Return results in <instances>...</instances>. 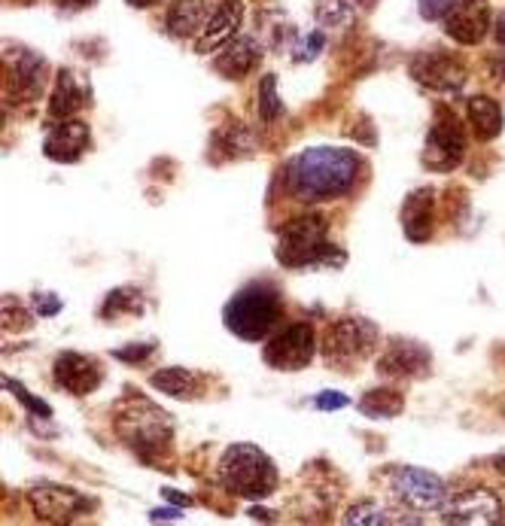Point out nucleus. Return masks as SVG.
Masks as SVG:
<instances>
[{"label":"nucleus","mask_w":505,"mask_h":526,"mask_svg":"<svg viewBox=\"0 0 505 526\" xmlns=\"http://www.w3.org/2000/svg\"><path fill=\"white\" fill-rule=\"evenodd\" d=\"M280 295L268 283L244 286L223 311L226 326L244 341H262L280 320Z\"/></svg>","instance_id":"nucleus-3"},{"label":"nucleus","mask_w":505,"mask_h":526,"mask_svg":"<svg viewBox=\"0 0 505 526\" xmlns=\"http://www.w3.org/2000/svg\"><path fill=\"white\" fill-rule=\"evenodd\" d=\"M4 326L7 329H25V326H31L28 311L16 302V298H7V302H4Z\"/></svg>","instance_id":"nucleus-32"},{"label":"nucleus","mask_w":505,"mask_h":526,"mask_svg":"<svg viewBox=\"0 0 505 526\" xmlns=\"http://www.w3.org/2000/svg\"><path fill=\"white\" fill-rule=\"evenodd\" d=\"M220 140L226 146V159H241L253 153V134L244 125H229L226 131H220Z\"/></svg>","instance_id":"nucleus-28"},{"label":"nucleus","mask_w":505,"mask_h":526,"mask_svg":"<svg viewBox=\"0 0 505 526\" xmlns=\"http://www.w3.org/2000/svg\"><path fill=\"white\" fill-rule=\"evenodd\" d=\"M7 92L13 104H31L40 98L43 83H46V61L31 52V49H16L7 52Z\"/></svg>","instance_id":"nucleus-11"},{"label":"nucleus","mask_w":505,"mask_h":526,"mask_svg":"<svg viewBox=\"0 0 505 526\" xmlns=\"http://www.w3.org/2000/svg\"><path fill=\"white\" fill-rule=\"evenodd\" d=\"M378 338V329L375 323L363 320V317H347V320H338L326 338H323V353L326 359H335V362H347V359H356L372 350Z\"/></svg>","instance_id":"nucleus-9"},{"label":"nucleus","mask_w":505,"mask_h":526,"mask_svg":"<svg viewBox=\"0 0 505 526\" xmlns=\"http://www.w3.org/2000/svg\"><path fill=\"white\" fill-rule=\"evenodd\" d=\"M116 311H143V295L137 289H116L107 295V305H104V317H116Z\"/></svg>","instance_id":"nucleus-30"},{"label":"nucleus","mask_w":505,"mask_h":526,"mask_svg":"<svg viewBox=\"0 0 505 526\" xmlns=\"http://www.w3.org/2000/svg\"><path fill=\"white\" fill-rule=\"evenodd\" d=\"M153 350H156V344H134V347H119V350H113V356L122 359V362H143L147 356H153Z\"/></svg>","instance_id":"nucleus-33"},{"label":"nucleus","mask_w":505,"mask_h":526,"mask_svg":"<svg viewBox=\"0 0 505 526\" xmlns=\"http://www.w3.org/2000/svg\"><path fill=\"white\" fill-rule=\"evenodd\" d=\"M89 104V86L80 73L74 70H61L55 89H52V101H49V116L55 119H70L77 116V110H83Z\"/></svg>","instance_id":"nucleus-20"},{"label":"nucleus","mask_w":505,"mask_h":526,"mask_svg":"<svg viewBox=\"0 0 505 526\" xmlns=\"http://www.w3.org/2000/svg\"><path fill=\"white\" fill-rule=\"evenodd\" d=\"M280 113H283V104L277 98V77H274V73H268V77H262V86H259V116L265 122H271Z\"/></svg>","instance_id":"nucleus-29"},{"label":"nucleus","mask_w":505,"mask_h":526,"mask_svg":"<svg viewBox=\"0 0 505 526\" xmlns=\"http://www.w3.org/2000/svg\"><path fill=\"white\" fill-rule=\"evenodd\" d=\"M359 408H363V414L372 417V420H390V417H399V414H402L405 399H402V393H396V390H372V393L363 396Z\"/></svg>","instance_id":"nucleus-25"},{"label":"nucleus","mask_w":505,"mask_h":526,"mask_svg":"<svg viewBox=\"0 0 505 526\" xmlns=\"http://www.w3.org/2000/svg\"><path fill=\"white\" fill-rule=\"evenodd\" d=\"M150 384H153L159 393H165V396L189 399V396L195 393V384H198V381H195V374L186 371V368H162V371L153 374Z\"/></svg>","instance_id":"nucleus-24"},{"label":"nucleus","mask_w":505,"mask_h":526,"mask_svg":"<svg viewBox=\"0 0 505 526\" xmlns=\"http://www.w3.org/2000/svg\"><path fill=\"white\" fill-rule=\"evenodd\" d=\"M496 472H502V475H505V454H499V457H496Z\"/></svg>","instance_id":"nucleus-43"},{"label":"nucleus","mask_w":505,"mask_h":526,"mask_svg":"<svg viewBox=\"0 0 505 526\" xmlns=\"http://www.w3.org/2000/svg\"><path fill=\"white\" fill-rule=\"evenodd\" d=\"M259 58H262V49L253 37H235L232 43L223 46L220 58H216V70L229 80H241L259 64Z\"/></svg>","instance_id":"nucleus-21"},{"label":"nucleus","mask_w":505,"mask_h":526,"mask_svg":"<svg viewBox=\"0 0 505 526\" xmlns=\"http://www.w3.org/2000/svg\"><path fill=\"white\" fill-rule=\"evenodd\" d=\"M131 7H137V10H143V7H153V4H159V0H128Z\"/></svg>","instance_id":"nucleus-42"},{"label":"nucleus","mask_w":505,"mask_h":526,"mask_svg":"<svg viewBox=\"0 0 505 526\" xmlns=\"http://www.w3.org/2000/svg\"><path fill=\"white\" fill-rule=\"evenodd\" d=\"M393 493L414 511H439L448 499L445 481L426 469L405 466L393 475Z\"/></svg>","instance_id":"nucleus-8"},{"label":"nucleus","mask_w":505,"mask_h":526,"mask_svg":"<svg viewBox=\"0 0 505 526\" xmlns=\"http://www.w3.org/2000/svg\"><path fill=\"white\" fill-rule=\"evenodd\" d=\"M165 496H168V502H177V505H189V499H186V496H180V493H174V490H165Z\"/></svg>","instance_id":"nucleus-40"},{"label":"nucleus","mask_w":505,"mask_h":526,"mask_svg":"<svg viewBox=\"0 0 505 526\" xmlns=\"http://www.w3.org/2000/svg\"><path fill=\"white\" fill-rule=\"evenodd\" d=\"M402 229L411 244H423L436 232V192L429 186L408 195L402 207Z\"/></svg>","instance_id":"nucleus-17"},{"label":"nucleus","mask_w":505,"mask_h":526,"mask_svg":"<svg viewBox=\"0 0 505 526\" xmlns=\"http://www.w3.org/2000/svg\"><path fill=\"white\" fill-rule=\"evenodd\" d=\"M463 153H466V131L460 119L445 116L442 122L432 125L426 146H423V165L429 171H439V174L454 171L463 162Z\"/></svg>","instance_id":"nucleus-7"},{"label":"nucleus","mask_w":505,"mask_h":526,"mask_svg":"<svg viewBox=\"0 0 505 526\" xmlns=\"http://www.w3.org/2000/svg\"><path fill=\"white\" fill-rule=\"evenodd\" d=\"M466 110H469V122L475 125V134L481 140H493L502 131V107L496 101L475 95V98H469Z\"/></svg>","instance_id":"nucleus-23"},{"label":"nucleus","mask_w":505,"mask_h":526,"mask_svg":"<svg viewBox=\"0 0 505 526\" xmlns=\"http://www.w3.org/2000/svg\"><path fill=\"white\" fill-rule=\"evenodd\" d=\"M493 37H496V43L499 46H505V10L496 16V22H493Z\"/></svg>","instance_id":"nucleus-38"},{"label":"nucleus","mask_w":505,"mask_h":526,"mask_svg":"<svg viewBox=\"0 0 505 526\" xmlns=\"http://www.w3.org/2000/svg\"><path fill=\"white\" fill-rule=\"evenodd\" d=\"M207 25V4L204 0H177L168 10V31L174 37H192Z\"/></svg>","instance_id":"nucleus-22"},{"label":"nucleus","mask_w":505,"mask_h":526,"mask_svg":"<svg viewBox=\"0 0 505 526\" xmlns=\"http://www.w3.org/2000/svg\"><path fill=\"white\" fill-rule=\"evenodd\" d=\"M445 31L463 46H475L490 31V4L487 0H451L445 13Z\"/></svg>","instance_id":"nucleus-13"},{"label":"nucleus","mask_w":505,"mask_h":526,"mask_svg":"<svg viewBox=\"0 0 505 526\" xmlns=\"http://www.w3.org/2000/svg\"><path fill=\"white\" fill-rule=\"evenodd\" d=\"M363 159L341 146H311L286 168V189L296 201H332L353 189Z\"/></svg>","instance_id":"nucleus-1"},{"label":"nucleus","mask_w":505,"mask_h":526,"mask_svg":"<svg viewBox=\"0 0 505 526\" xmlns=\"http://www.w3.org/2000/svg\"><path fill=\"white\" fill-rule=\"evenodd\" d=\"M356 4H363V7H375L378 0H356Z\"/></svg>","instance_id":"nucleus-44"},{"label":"nucleus","mask_w":505,"mask_h":526,"mask_svg":"<svg viewBox=\"0 0 505 526\" xmlns=\"http://www.w3.org/2000/svg\"><path fill=\"white\" fill-rule=\"evenodd\" d=\"M277 259L290 268H305V265H320L326 259L341 262V256L332 250V244L326 241V219L317 213L290 219L280 229V241H277Z\"/></svg>","instance_id":"nucleus-5"},{"label":"nucleus","mask_w":505,"mask_h":526,"mask_svg":"<svg viewBox=\"0 0 505 526\" xmlns=\"http://www.w3.org/2000/svg\"><path fill=\"white\" fill-rule=\"evenodd\" d=\"M89 125L80 122V119H61L52 134L46 137L43 143V156L52 159V162H61V165H70V162H77L83 159V153L89 149Z\"/></svg>","instance_id":"nucleus-16"},{"label":"nucleus","mask_w":505,"mask_h":526,"mask_svg":"<svg viewBox=\"0 0 505 526\" xmlns=\"http://www.w3.org/2000/svg\"><path fill=\"white\" fill-rule=\"evenodd\" d=\"M183 514H180V508H174V511H168V508H159V511H153L150 514V520H180Z\"/></svg>","instance_id":"nucleus-39"},{"label":"nucleus","mask_w":505,"mask_h":526,"mask_svg":"<svg viewBox=\"0 0 505 526\" xmlns=\"http://www.w3.org/2000/svg\"><path fill=\"white\" fill-rule=\"evenodd\" d=\"M350 399L344 396V393H335V390H326V393H320L317 399H314V405L320 408V411H338V408H344Z\"/></svg>","instance_id":"nucleus-35"},{"label":"nucleus","mask_w":505,"mask_h":526,"mask_svg":"<svg viewBox=\"0 0 505 526\" xmlns=\"http://www.w3.org/2000/svg\"><path fill=\"white\" fill-rule=\"evenodd\" d=\"M116 432L143 460H153V457L165 454L171 438H174V426H171L168 414L147 399H131L116 414Z\"/></svg>","instance_id":"nucleus-2"},{"label":"nucleus","mask_w":505,"mask_h":526,"mask_svg":"<svg viewBox=\"0 0 505 526\" xmlns=\"http://www.w3.org/2000/svg\"><path fill=\"white\" fill-rule=\"evenodd\" d=\"M34 302H37V314H43V317H52V314L61 311V302H58L55 295H49V292H37Z\"/></svg>","instance_id":"nucleus-36"},{"label":"nucleus","mask_w":505,"mask_h":526,"mask_svg":"<svg viewBox=\"0 0 505 526\" xmlns=\"http://www.w3.org/2000/svg\"><path fill=\"white\" fill-rule=\"evenodd\" d=\"M220 478L226 490L247 499H265L277 487V469L256 444H232L223 457Z\"/></svg>","instance_id":"nucleus-4"},{"label":"nucleus","mask_w":505,"mask_h":526,"mask_svg":"<svg viewBox=\"0 0 505 526\" xmlns=\"http://www.w3.org/2000/svg\"><path fill=\"white\" fill-rule=\"evenodd\" d=\"M4 390H13V396L28 408V411H34L37 417H52V408L46 405V402H40V399H34L19 381H13V378H4Z\"/></svg>","instance_id":"nucleus-31"},{"label":"nucleus","mask_w":505,"mask_h":526,"mask_svg":"<svg viewBox=\"0 0 505 526\" xmlns=\"http://www.w3.org/2000/svg\"><path fill=\"white\" fill-rule=\"evenodd\" d=\"M381 374H387V378H423V374H429V350L417 341H396L387 356L378 362Z\"/></svg>","instance_id":"nucleus-18"},{"label":"nucleus","mask_w":505,"mask_h":526,"mask_svg":"<svg viewBox=\"0 0 505 526\" xmlns=\"http://www.w3.org/2000/svg\"><path fill=\"white\" fill-rule=\"evenodd\" d=\"M317 353V335L308 323H293L280 329L268 347H265V362L277 371H299L305 368Z\"/></svg>","instance_id":"nucleus-6"},{"label":"nucleus","mask_w":505,"mask_h":526,"mask_svg":"<svg viewBox=\"0 0 505 526\" xmlns=\"http://www.w3.org/2000/svg\"><path fill=\"white\" fill-rule=\"evenodd\" d=\"M411 77L429 89H439V92H457L466 83V67L442 52H420L411 61Z\"/></svg>","instance_id":"nucleus-14"},{"label":"nucleus","mask_w":505,"mask_h":526,"mask_svg":"<svg viewBox=\"0 0 505 526\" xmlns=\"http://www.w3.org/2000/svg\"><path fill=\"white\" fill-rule=\"evenodd\" d=\"M314 19L323 25V28H347L353 25V7L347 0H317L314 7Z\"/></svg>","instance_id":"nucleus-26"},{"label":"nucleus","mask_w":505,"mask_h":526,"mask_svg":"<svg viewBox=\"0 0 505 526\" xmlns=\"http://www.w3.org/2000/svg\"><path fill=\"white\" fill-rule=\"evenodd\" d=\"M101 368L95 359L67 350L55 359V384L74 396H89L98 384H101Z\"/></svg>","instance_id":"nucleus-15"},{"label":"nucleus","mask_w":505,"mask_h":526,"mask_svg":"<svg viewBox=\"0 0 505 526\" xmlns=\"http://www.w3.org/2000/svg\"><path fill=\"white\" fill-rule=\"evenodd\" d=\"M439 511H442L445 523H457V526H463V523L490 526V523L502 520V502L490 490H484V487L463 490V493L445 499V505Z\"/></svg>","instance_id":"nucleus-12"},{"label":"nucleus","mask_w":505,"mask_h":526,"mask_svg":"<svg viewBox=\"0 0 505 526\" xmlns=\"http://www.w3.org/2000/svg\"><path fill=\"white\" fill-rule=\"evenodd\" d=\"M320 49H323V34H320V31H314V34L305 40V46H302V55H299V58H302V61H314V58L320 55Z\"/></svg>","instance_id":"nucleus-37"},{"label":"nucleus","mask_w":505,"mask_h":526,"mask_svg":"<svg viewBox=\"0 0 505 526\" xmlns=\"http://www.w3.org/2000/svg\"><path fill=\"white\" fill-rule=\"evenodd\" d=\"M417 7H420V16L432 22V19H445L451 0H417Z\"/></svg>","instance_id":"nucleus-34"},{"label":"nucleus","mask_w":505,"mask_h":526,"mask_svg":"<svg viewBox=\"0 0 505 526\" xmlns=\"http://www.w3.org/2000/svg\"><path fill=\"white\" fill-rule=\"evenodd\" d=\"M28 496H31L37 517L46 523H70V520H77L80 514L95 508L92 499L80 496L70 487H58V484H37Z\"/></svg>","instance_id":"nucleus-10"},{"label":"nucleus","mask_w":505,"mask_h":526,"mask_svg":"<svg viewBox=\"0 0 505 526\" xmlns=\"http://www.w3.org/2000/svg\"><path fill=\"white\" fill-rule=\"evenodd\" d=\"M393 520H396V517H393V511H390V508H384V505H378V502L353 505V508L344 514V523H350V526H363V523L378 526V523H393Z\"/></svg>","instance_id":"nucleus-27"},{"label":"nucleus","mask_w":505,"mask_h":526,"mask_svg":"<svg viewBox=\"0 0 505 526\" xmlns=\"http://www.w3.org/2000/svg\"><path fill=\"white\" fill-rule=\"evenodd\" d=\"M241 16H244L241 0H226V4L216 10V16L204 25L201 37L195 40V52H213L232 43L241 28Z\"/></svg>","instance_id":"nucleus-19"},{"label":"nucleus","mask_w":505,"mask_h":526,"mask_svg":"<svg viewBox=\"0 0 505 526\" xmlns=\"http://www.w3.org/2000/svg\"><path fill=\"white\" fill-rule=\"evenodd\" d=\"M61 4H67V7H92L95 0H61Z\"/></svg>","instance_id":"nucleus-41"}]
</instances>
